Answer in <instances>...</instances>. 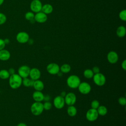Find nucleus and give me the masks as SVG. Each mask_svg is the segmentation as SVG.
<instances>
[{"instance_id":"nucleus-36","label":"nucleus","mask_w":126,"mask_h":126,"mask_svg":"<svg viewBox=\"0 0 126 126\" xmlns=\"http://www.w3.org/2000/svg\"><path fill=\"white\" fill-rule=\"evenodd\" d=\"M8 71L10 74V75L14 74L15 73V70L13 68H9V69L8 70Z\"/></svg>"},{"instance_id":"nucleus-29","label":"nucleus","mask_w":126,"mask_h":126,"mask_svg":"<svg viewBox=\"0 0 126 126\" xmlns=\"http://www.w3.org/2000/svg\"><path fill=\"white\" fill-rule=\"evenodd\" d=\"M44 110H49L52 108V104L49 101H45L44 103H43Z\"/></svg>"},{"instance_id":"nucleus-11","label":"nucleus","mask_w":126,"mask_h":126,"mask_svg":"<svg viewBox=\"0 0 126 126\" xmlns=\"http://www.w3.org/2000/svg\"><path fill=\"white\" fill-rule=\"evenodd\" d=\"M65 103L68 106L74 105L76 101V96L75 94L72 92L68 93L64 97Z\"/></svg>"},{"instance_id":"nucleus-12","label":"nucleus","mask_w":126,"mask_h":126,"mask_svg":"<svg viewBox=\"0 0 126 126\" xmlns=\"http://www.w3.org/2000/svg\"><path fill=\"white\" fill-rule=\"evenodd\" d=\"M65 101L64 97L61 95H58L56 96L53 100V105L54 107L58 109H61L63 108L65 105Z\"/></svg>"},{"instance_id":"nucleus-1","label":"nucleus","mask_w":126,"mask_h":126,"mask_svg":"<svg viewBox=\"0 0 126 126\" xmlns=\"http://www.w3.org/2000/svg\"><path fill=\"white\" fill-rule=\"evenodd\" d=\"M9 85L12 89H17L22 84V78L16 73L10 75L9 77Z\"/></svg>"},{"instance_id":"nucleus-5","label":"nucleus","mask_w":126,"mask_h":126,"mask_svg":"<svg viewBox=\"0 0 126 126\" xmlns=\"http://www.w3.org/2000/svg\"><path fill=\"white\" fill-rule=\"evenodd\" d=\"M98 116L96 109L93 108L89 109L86 114V118L87 120L90 122L95 121L98 118Z\"/></svg>"},{"instance_id":"nucleus-39","label":"nucleus","mask_w":126,"mask_h":126,"mask_svg":"<svg viewBox=\"0 0 126 126\" xmlns=\"http://www.w3.org/2000/svg\"><path fill=\"white\" fill-rule=\"evenodd\" d=\"M66 93H65V92H64V91H63V92H62V93H61V96H62V97H64V96H65V95H66Z\"/></svg>"},{"instance_id":"nucleus-16","label":"nucleus","mask_w":126,"mask_h":126,"mask_svg":"<svg viewBox=\"0 0 126 126\" xmlns=\"http://www.w3.org/2000/svg\"><path fill=\"white\" fill-rule=\"evenodd\" d=\"M11 56L10 53L7 50L5 49L0 50V60L2 61H6L8 60Z\"/></svg>"},{"instance_id":"nucleus-2","label":"nucleus","mask_w":126,"mask_h":126,"mask_svg":"<svg viewBox=\"0 0 126 126\" xmlns=\"http://www.w3.org/2000/svg\"><path fill=\"white\" fill-rule=\"evenodd\" d=\"M80 83V79L76 75H71L66 79L67 86L71 89L77 88Z\"/></svg>"},{"instance_id":"nucleus-40","label":"nucleus","mask_w":126,"mask_h":126,"mask_svg":"<svg viewBox=\"0 0 126 126\" xmlns=\"http://www.w3.org/2000/svg\"><path fill=\"white\" fill-rule=\"evenodd\" d=\"M4 41L5 44H8V43L10 42V40H9V39H8V38H5V39H4Z\"/></svg>"},{"instance_id":"nucleus-7","label":"nucleus","mask_w":126,"mask_h":126,"mask_svg":"<svg viewBox=\"0 0 126 126\" xmlns=\"http://www.w3.org/2000/svg\"><path fill=\"white\" fill-rule=\"evenodd\" d=\"M42 4L40 0H32L30 4V9L33 13L41 11Z\"/></svg>"},{"instance_id":"nucleus-19","label":"nucleus","mask_w":126,"mask_h":126,"mask_svg":"<svg viewBox=\"0 0 126 126\" xmlns=\"http://www.w3.org/2000/svg\"><path fill=\"white\" fill-rule=\"evenodd\" d=\"M53 7L50 4L46 3L42 5L41 11L46 14H49L53 12Z\"/></svg>"},{"instance_id":"nucleus-3","label":"nucleus","mask_w":126,"mask_h":126,"mask_svg":"<svg viewBox=\"0 0 126 126\" xmlns=\"http://www.w3.org/2000/svg\"><path fill=\"white\" fill-rule=\"evenodd\" d=\"M44 110L43 103L41 102L33 103L31 106V113L34 116H39L42 114Z\"/></svg>"},{"instance_id":"nucleus-21","label":"nucleus","mask_w":126,"mask_h":126,"mask_svg":"<svg viewBox=\"0 0 126 126\" xmlns=\"http://www.w3.org/2000/svg\"><path fill=\"white\" fill-rule=\"evenodd\" d=\"M77 110L74 105H70L67 108V113L70 117H74L77 114Z\"/></svg>"},{"instance_id":"nucleus-32","label":"nucleus","mask_w":126,"mask_h":126,"mask_svg":"<svg viewBox=\"0 0 126 126\" xmlns=\"http://www.w3.org/2000/svg\"><path fill=\"white\" fill-rule=\"evenodd\" d=\"M119 103L122 106H125L126 104V98L125 97L121 96L118 99Z\"/></svg>"},{"instance_id":"nucleus-37","label":"nucleus","mask_w":126,"mask_h":126,"mask_svg":"<svg viewBox=\"0 0 126 126\" xmlns=\"http://www.w3.org/2000/svg\"><path fill=\"white\" fill-rule=\"evenodd\" d=\"M50 96L48 94H46V95H44V96L43 100H44L45 101H49L50 100Z\"/></svg>"},{"instance_id":"nucleus-27","label":"nucleus","mask_w":126,"mask_h":126,"mask_svg":"<svg viewBox=\"0 0 126 126\" xmlns=\"http://www.w3.org/2000/svg\"><path fill=\"white\" fill-rule=\"evenodd\" d=\"M25 17L27 20L32 21V20H34V14L32 11L27 12L25 15Z\"/></svg>"},{"instance_id":"nucleus-28","label":"nucleus","mask_w":126,"mask_h":126,"mask_svg":"<svg viewBox=\"0 0 126 126\" xmlns=\"http://www.w3.org/2000/svg\"><path fill=\"white\" fill-rule=\"evenodd\" d=\"M119 16L120 19L123 21H126V10L125 9L121 10L119 14Z\"/></svg>"},{"instance_id":"nucleus-31","label":"nucleus","mask_w":126,"mask_h":126,"mask_svg":"<svg viewBox=\"0 0 126 126\" xmlns=\"http://www.w3.org/2000/svg\"><path fill=\"white\" fill-rule=\"evenodd\" d=\"M99 102L97 100H94L92 101L91 106V108L94 109H97V108L99 106Z\"/></svg>"},{"instance_id":"nucleus-9","label":"nucleus","mask_w":126,"mask_h":126,"mask_svg":"<svg viewBox=\"0 0 126 126\" xmlns=\"http://www.w3.org/2000/svg\"><path fill=\"white\" fill-rule=\"evenodd\" d=\"M16 39L19 43L24 44L28 42L30 37L27 32H20L17 34Z\"/></svg>"},{"instance_id":"nucleus-23","label":"nucleus","mask_w":126,"mask_h":126,"mask_svg":"<svg viewBox=\"0 0 126 126\" xmlns=\"http://www.w3.org/2000/svg\"><path fill=\"white\" fill-rule=\"evenodd\" d=\"M98 115L105 116L107 113V109L104 105H99V106L96 109Z\"/></svg>"},{"instance_id":"nucleus-14","label":"nucleus","mask_w":126,"mask_h":126,"mask_svg":"<svg viewBox=\"0 0 126 126\" xmlns=\"http://www.w3.org/2000/svg\"><path fill=\"white\" fill-rule=\"evenodd\" d=\"M107 59L109 63L114 64L118 61L119 56L115 51H111L107 54Z\"/></svg>"},{"instance_id":"nucleus-24","label":"nucleus","mask_w":126,"mask_h":126,"mask_svg":"<svg viewBox=\"0 0 126 126\" xmlns=\"http://www.w3.org/2000/svg\"><path fill=\"white\" fill-rule=\"evenodd\" d=\"M71 70V66L69 64L64 63L60 67V71L63 73H67Z\"/></svg>"},{"instance_id":"nucleus-22","label":"nucleus","mask_w":126,"mask_h":126,"mask_svg":"<svg viewBox=\"0 0 126 126\" xmlns=\"http://www.w3.org/2000/svg\"><path fill=\"white\" fill-rule=\"evenodd\" d=\"M34 80L31 79V78H29L28 77L23 78L22 79V84L26 87H32Z\"/></svg>"},{"instance_id":"nucleus-25","label":"nucleus","mask_w":126,"mask_h":126,"mask_svg":"<svg viewBox=\"0 0 126 126\" xmlns=\"http://www.w3.org/2000/svg\"><path fill=\"white\" fill-rule=\"evenodd\" d=\"M10 74L8 71V70L2 69L0 70V78L3 80L7 79L9 78Z\"/></svg>"},{"instance_id":"nucleus-15","label":"nucleus","mask_w":126,"mask_h":126,"mask_svg":"<svg viewBox=\"0 0 126 126\" xmlns=\"http://www.w3.org/2000/svg\"><path fill=\"white\" fill-rule=\"evenodd\" d=\"M30 78L33 80H36L40 78L41 76V72L37 68L33 67L31 68L29 76Z\"/></svg>"},{"instance_id":"nucleus-33","label":"nucleus","mask_w":126,"mask_h":126,"mask_svg":"<svg viewBox=\"0 0 126 126\" xmlns=\"http://www.w3.org/2000/svg\"><path fill=\"white\" fill-rule=\"evenodd\" d=\"M6 44L4 41V39L0 38V50L4 49Z\"/></svg>"},{"instance_id":"nucleus-34","label":"nucleus","mask_w":126,"mask_h":126,"mask_svg":"<svg viewBox=\"0 0 126 126\" xmlns=\"http://www.w3.org/2000/svg\"><path fill=\"white\" fill-rule=\"evenodd\" d=\"M92 71L93 72V73L94 74H96V73H98L99 72H100V69H99V68L98 67V66H94L92 68Z\"/></svg>"},{"instance_id":"nucleus-26","label":"nucleus","mask_w":126,"mask_h":126,"mask_svg":"<svg viewBox=\"0 0 126 126\" xmlns=\"http://www.w3.org/2000/svg\"><path fill=\"white\" fill-rule=\"evenodd\" d=\"M84 76L87 79H91L92 78L94 73H93V71L91 69H86L83 72Z\"/></svg>"},{"instance_id":"nucleus-20","label":"nucleus","mask_w":126,"mask_h":126,"mask_svg":"<svg viewBox=\"0 0 126 126\" xmlns=\"http://www.w3.org/2000/svg\"><path fill=\"white\" fill-rule=\"evenodd\" d=\"M126 33V29L124 26H120L118 27L116 30V34L119 37H123Z\"/></svg>"},{"instance_id":"nucleus-35","label":"nucleus","mask_w":126,"mask_h":126,"mask_svg":"<svg viewBox=\"0 0 126 126\" xmlns=\"http://www.w3.org/2000/svg\"><path fill=\"white\" fill-rule=\"evenodd\" d=\"M121 66L122 67V68L124 70H126V60H124L121 64Z\"/></svg>"},{"instance_id":"nucleus-10","label":"nucleus","mask_w":126,"mask_h":126,"mask_svg":"<svg viewBox=\"0 0 126 126\" xmlns=\"http://www.w3.org/2000/svg\"><path fill=\"white\" fill-rule=\"evenodd\" d=\"M30 67L27 65H23L20 66L18 69V74L23 79L29 76Z\"/></svg>"},{"instance_id":"nucleus-8","label":"nucleus","mask_w":126,"mask_h":126,"mask_svg":"<svg viewBox=\"0 0 126 126\" xmlns=\"http://www.w3.org/2000/svg\"><path fill=\"white\" fill-rule=\"evenodd\" d=\"M77 88L79 92L83 94H87L91 91V85L86 82H81Z\"/></svg>"},{"instance_id":"nucleus-17","label":"nucleus","mask_w":126,"mask_h":126,"mask_svg":"<svg viewBox=\"0 0 126 126\" xmlns=\"http://www.w3.org/2000/svg\"><path fill=\"white\" fill-rule=\"evenodd\" d=\"M44 96L41 91H35L32 94V98L36 102H42L44 99Z\"/></svg>"},{"instance_id":"nucleus-4","label":"nucleus","mask_w":126,"mask_h":126,"mask_svg":"<svg viewBox=\"0 0 126 126\" xmlns=\"http://www.w3.org/2000/svg\"><path fill=\"white\" fill-rule=\"evenodd\" d=\"M94 84L98 86H102L106 83V77L100 72L94 74L92 78Z\"/></svg>"},{"instance_id":"nucleus-38","label":"nucleus","mask_w":126,"mask_h":126,"mask_svg":"<svg viewBox=\"0 0 126 126\" xmlns=\"http://www.w3.org/2000/svg\"><path fill=\"white\" fill-rule=\"evenodd\" d=\"M17 126H27V125L24 123H20L17 125Z\"/></svg>"},{"instance_id":"nucleus-30","label":"nucleus","mask_w":126,"mask_h":126,"mask_svg":"<svg viewBox=\"0 0 126 126\" xmlns=\"http://www.w3.org/2000/svg\"><path fill=\"white\" fill-rule=\"evenodd\" d=\"M6 15L1 12H0V25L4 24L6 21Z\"/></svg>"},{"instance_id":"nucleus-18","label":"nucleus","mask_w":126,"mask_h":126,"mask_svg":"<svg viewBox=\"0 0 126 126\" xmlns=\"http://www.w3.org/2000/svg\"><path fill=\"white\" fill-rule=\"evenodd\" d=\"M32 87L35 91H41L43 90L44 88V85L42 81L38 79L36 80H34Z\"/></svg>"},{"instance_id":"nucleus-13","label":"nucleus","mask_w":126,"mask_h":126,"mask_svg":"<svg viewBox=\"0 0 126 126\" xmlns=\"http://www.w3.org/2000/svg\"><path fill=\"white\" fill-rule=\"evenodd\" d=\"M48 17L47 14L42 12V11H40L39 12L36 13L34 14V20L37 23H45L47 20Z\"/></svg>"},{"instance_id":"nucleus-6","label":"nucleus","mask_w":126,"mask_h":126,"mask_svg":"<svg viewBox=\"0 0 126 126\" xmlns=\"http://www.w3.org/2000/svg\"><path fill=\"white\" fill-rule=\"evenodd\" d=\"M46 70L50 74L56 75L60 71V67L56 63H50L47 65Z\"/></svg>"},{"instance_id":"nucleus-41","label":"nucleus","mask_w":126,"mask_h":126,"mask_svg":"<svg viewBox=\"0 0 126 126\" xmlns=\"http://www.w3.org/2000/svg\"><path fill=\"white\" fill-rule=\"evenodd\" d=\"M4 0H0V5H1L2 4V3H3V2H4Z\"/></svg>"}]
</instances>
